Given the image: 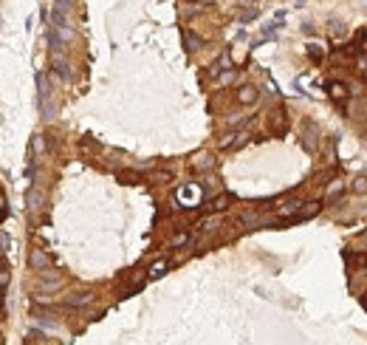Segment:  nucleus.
<instances>
[{
  "mask_svg": "<svg viewBox=\"0 0 367 345\" xmlns=\"http://www.w3.org/2000/svg\"><path fill=\"white\" fill-rule=\"evenodd\" d=\"M186 49H189V51L200 49V40H198V37H195V34H186Z\"/></svg>",
  "mask_w": 367,
  "mask_h": 345,
  "instance_id": "obj_14",
  "label": "nucleus"
},
{
  "mask_svg": "<svg viewBox=\"0 0 367 345\" xmlns=\"http://www.w3.org/2000/svg\"><path fill=\"white\" fill-rule=\"evenodd\" d=\"M192 167H195V170H212V167H215V159H212L209 153H200L198 159L192 162Z\"/></svg>",
  "mask_w": 367,
  "mask_h": 345,
  "instance_id": "obj_7",
  "label": "nucleus"
},
{
  "mask_svg": "<svg viewBox=\"0 0 367 345\" xmlns=\"http://www.w3.org/2000/svg\"><path fill=\"white\" fill-rule=\"evenodd\" d=\"M26 345H51V343L43 337V334H40V331H31V334L26 337Z\"/></svg>",
  "mask_w": 367,
  "mask_h": 345,
  "instance_id": "obj_11",
  "label": "nucleus"
},
{
  "mask_svg": "<svg viewBox=\"0 0 367 345\" xmlns=\"http://www.w3.org/2000/svg\"><path fill=\"white\" fill-rule=\"evenodd\" d=\"M229 204H232V196H217L215 201H212V210L223 213V210H229Z\"/></svg>",
  "mask_w": 367,
  "mask_h": 345,
  "instance_id": "obj_10",
  "label": "nucleus"
},
{
  "mask_svg": "<svg viewBox=\"0 0 367 345\" xmlns=\"http://www.w3.org/2000/svg\"><path fill=\"white\" fill-rule=\"evenodd\" d=\"M6 283H9V272L3 269V272H0V286H6Z\"/></svg>",
  "mask_w": 367,
  "mask_h": 345,
  "instance_id": "obj_18",
  "label": "nucleus"
},
{
  "mask_svg": "<svg viewBox=\"0 0 367 345\" xmlns=\"http://www.w3.org/2000/svg\"><path fill=\"white\" fill-rule=\"evenodd\" d=\"M308 57H311V60H319V57H322V51H319L317 46H311V49H308Z\"/></svg>",
  "mask_w": 367,
  "mask_h": 345,
  "instance_id": "obj_16",
  "label": "nucleus"
},
{
  "mask_svg": "<svg viewBox=\"0 0 367 345\" xmlns=\"http://www.w3.org/2000/svg\"><path fill=\"white\" fill-rule=\"evenodd\" d=\"M31 148H34V153H37V156H40V159H43V156H46V150H48V145H46V136H43V133H40V136H34Z\"/></svg>",
  "mask_w": 367,
  "mask_h": 345,
  "instance_id": "obj_9",
  "label": "nucleus"
},
{
  "mask_svg": "<svg viewBox=\"0 0 367 345\" xmlns=\"http://www.w3.org/2000/svg\"><path fill=\"white\" fill-rule=\"evenodd\" d=\"M43 190H29V196H26V201H29V210L31 213H40L43 210Z\"/></svg>",
  "mask_w": 367,
  "mask_h": 345,
  "instance_id": "obj_6",
  "label": "nucleus"
},
{
  "mask_svg": "<svg viewBox=\"0 0 367 345\" xmlns=\"http://www.w3.org/2000/svg\"><path fill=\"white\" fill-rule=\"evenodd\" d=\"M237 102H240V105H254V102H257V88H254V85L237 88Z\"/></svg>",
  "mask_w": 367,
  "mask_h": 345,
  "instance_id": "obj_5",
  "label": "nucleus"
},
{
  "mask_svg": "<svg viewBox=\"0 0 367 345\" xmlns=\"http://www.w3.org/2000/svg\"><path fill=\"white\" fill-rule=\"evenodd\" d=\"M362 303H365V309H367V292H365V295H362Z\"/></svg>",
  "mask_w": 367,
  "mask_h": 345,
  "instance_id": "obj_19",
  "label": "nucleus"
},
{
  "mask_svg": "<svg viewBox=\"0 0 367 345\" xmlns=\"http://www.w3.org/2000/svg\"><path fill=\"white\" fill-rule=\"evenodd\" d=\"M232 80H234V71H229V74H223V77H220V82H223V85L232 82Z\"/></svg>",
  "mask_w": 367,
  "mask_h": 345,
  "instance_id": "obj_17",
  "label": "nucleus"
},
{
  "mask_svg": "<svg viewBox=\"0 0 367 345\" xmlns=\"http://www.w3.org/2000/svg\"><path fill=\"white\" fill-rule=\"evenodd\" d=\"M29 263H31L34 272H46V269H51V258L43 252V249H31V255H29Z\"/></svg>",
  "mask_w": 367,
  "mask_h": 345,
  "instance_id": "obj_2",
  "label": "nucleus"
},
{
  "mask_svg": "<svg viewBox=\"0 0 367 345\" xmlns=\"http://www.w3.org/2000/svg\"><path fill=\"white\" fill-rule=\"evenodd\" d=\"M88 303H93V295L91 292H76V295L65 297V306H71V309H82Z\"/></svg>",
  "mask_w": 367,
  "mask_h": 345,
  "instance_id": "obj_4",
  "label": "nucleus"
},
{
  "mask_svg": "<svg viewBox=\"0 0 367 345\" xmlns=\"http://www.w3.org/2000/svg\"><path fill=\"white\" fill-rule=\"evenodd\" d=\"M167 269H169V261H155L150 269H147V278H161Z\"/></svg>",
  "mask_w": 367,
  "mask_h": 345,
  "instance_id": "obj_8",
  "label": "nucleus"
},
{
  "mask_svg": "<svg viewBox=\"0 0 367 345\" xmlns=\"http://www.w3.org/2000/svg\"><path fill=\"white\" fill-rule=\"evenodd\" d=\"M353 190H356V193H367V179H356Z\"/></svg>",
  "mask_w": 367,
  "mask_h": 345,
  "instance_id": "obj_15",
  "label": "nucleus"
},
{
  "mask_svg": "<svg viewBox=\"0 0 367 345\" xmlns=\"http://www.w3.org/2000/svg\"><path fill=\"white\" fill-rule=\"evenodd\" d=\"M37 85H40V108H43V116L51 119V116H54V108H51V102H48V97H51L48 77H46V74H37Z\"/></svg>",
  "mask_w": 367,
  "mask_h": 345,
  "instance_id": "obj_1",
  "label": "nucleus"
},
{
  "mask_svg": "<svg viewBox=\"0 0 367 345\" xmlns=\"http://www.w3.org/2000/svg\"><path fill=\"white\" fill-rule=\"evenodd\" d=\"M331 94H334L336 99H345L351 91H348V85H345V82H334V85H331Z\"/></svg>",
  "mask_w": 367,
  "mask_h": 345,
  "instance_id": "obj_12",
  "label": "nucleus"
},
{
  "mask_svg": "<svg viewBox=\"0 0 367 345\" xmlns=\"http://www.w3.org/2000/svg\"><path fill=\"white\" fill-rule=\"evenodd\" d=\"M271 131L274 133H283L285 125H288V116H285V108H277V111H271Z\"/></svg>",
  "mask_w": 367,
  "mask_h": 345,
  "instance_id": "obj_3",
  "label": "nucleus"
},
{
  "mask_svg": "<svg viewBox=\"0 0 367 345\" xmlns=\"http://www.w3.org/2000/svg\"><path fill=\"white\" fill-rule=\"evenodd\" d=\"M3 269H6V266H3V261H0V272H3Z\"/></svg>",
  "mask_w": 367,
  "mask_h": 345,
  "instance_id": "obj_20",
  "label": "nucleus"
},
{
  "mask_svg": "<svg viewBox=\"0 0 367 345\" xmlns=\"http://www.w3.org/2000/svg\"><path fill=\"white\" fill-rule=\"evenodd\" d=\"M119 179L127 181V184H136V181H141V173H133V170H122V173H119Z\"/></svg>",
  "mask_w": 367,
  "mask_h": 345,
  "instance_id": "obj_13",
  "label": "nucleus"
}]
</instances>
